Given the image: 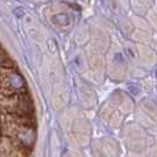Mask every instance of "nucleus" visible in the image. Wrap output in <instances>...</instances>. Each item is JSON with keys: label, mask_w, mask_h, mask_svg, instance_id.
Returning a JSON list of instances; mask_svg holds the SVG:
<instances>
[{"label": "nucleus", "mask_w": 157, "mask_h": 157, "mask_svg": "<svg viewBox=\"0 0 157 157\" xmlns=\"http://www.w3.org/2000/svg\"><path fill=\"white\" fill-rule=\"evenodd\" d=\"M25 91L26 82L14 66L0 69V97H7Z\"/></svg>", "instance_id": "3"}, {"label": "nucleus", "mask_w": 157, "mask_h": 157, "mask_svg": "<svg viewBox=\"0 0 157 157\" xmlns=\"http://www.w3.org/2000/svg\"><path fill=\"white\" fill-rule=\"evenodd\" d=\"M33 102L30 94L25 92L0 97V112L1 115H17V116H33Z\"/></svg>", "instance_id": "2"}, {"label": "nucleus", "mask_w": 157, "mask_h": 157, "mask_svg": "<svg viewBox=\"0 0 157 157\" xmlns=\"http://www.w3.org/2000/svg\"><path fill=\"white\" fill-rule=\"evenodd\" d=\"M0 157H30V151L20 148L6 137L0 136Z\"/></svg>", "instance_id": "4"}, {"label": "nucleus", "mask_w": 157, "mask_h": 157, "mask_svg": "<svg viewBox=\"0 0 157 157\" xmlns=\"http://www.w3.org/2000/svg\"><path fill=\"white\" fill-rule=\"evenodd\" d=\"M0 136L6 137L20 148L31 152L36 144V119L33 116L1 115Z\"/></svg>", "instance_id": "1"}]
</instances>
